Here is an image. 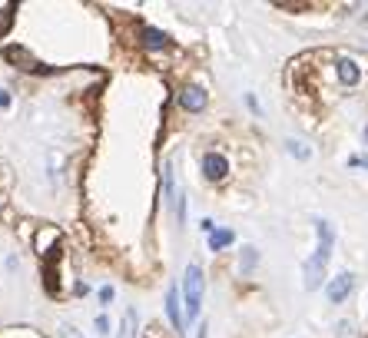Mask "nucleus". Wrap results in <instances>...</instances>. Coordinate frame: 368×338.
<instances>
[{"label":"nucleus","instance_id":"obj_1","mask_svg":"<svg viewBox=\"0 0 368 338\" xmlns=\"http://www.w3.org/2000/svg\"><path fill=\"white\" fill-rule=\"evenodd\" d=\"M315 232H319V249L315 256L306 262V289H319L325 278V265H328V256H332V242H335V232H332V222L325 219H315Z\"/></svg>","mask_w":368,"mask_h":338},{"label":"nucleus","instance_id":"obj_2","mask_svg":"<svg viewBox=\"0 0 368 338\" xmlns=\"http://www.w3.org/2000/svg\"><path fill=\"white\" fill-rule=\"evenodd\" d=\"M202 292H206V282H202V269L200 265H189L183 278V299H186V319L193 322L200 315L202 305Z\"/></svg>","mask_w":368,"mask_h":338},{"label":"nucleus","instance_id":"obj_3","mask_svg":"<svg viewBox=\"0 0 368 338\" xmlns=\"http://www.w3.org/2000/svg\"><path fill=\"white\" fill-rule=\"evenodd\" d=\"M33 249H37V256L40 259H50V256H57L60 252V232L53 229V226H44V229L37 232V239H33Z\"/></svg>","mask_w":368,"mask_h":338},{"label":"nucleus","instance_id":"obj_4","mask_svg":"<svg viewBox=\"0 0 368 338\" xmlns=\"http://www.w3.org/2000/svg\"><path fill=\"white\" fill-rule=\"evenodd\" d=\"M202 176H206L209 183H222V179L229 176V159L219 153H206L202 156Z\"/></svg>","mask_w":368,"mask_h":338},{"label":"nucleus","instance_id":"obj_5","mask_svg":"<svg viewBox=\"0 0 368 338\" xmlns=\"http://www.w3.org/2000/svg\"><path fill=\"white\" fill-rule=\"evenodd\" d=\"M176 100H179V107H183L186 113H202V109H206V103H209L206 90H202V87H193V83H189V87H183Z\"/></svg>","mask_w":368,"mask_h":338},{"label":"nucleus","instance_id":"obj_6","mask_svg":"<svg viewBox=\"0 0 368 338\" xmlns=\"http://www.w3.org/2000/svg\"><path fill=\"white\" fill-rule=\"evenodd\" d=\"M355 289V276L352 272H342V276H335L332 282H328V289H325V295H328V302H345L349 299V292Z\"/></svg>","mask_w":368,"mask_h":338},{"label":"nucleus","instance_id":"obj_7","mask_svg":"<svg viewBox=\"0 0 368 338\" xmlns=\"http://www.w3.org/2000/svg\"><path fill=\"white\" fill-rule=\"evenodd\" d=\"M137 37H139V46H143V50H153V53L156 50H169V44H173L166 33L156 30V27H139Z\"/></svg>","mask_w":368,"mask_h":338},{"label":"nucleus","instance_id":"obj_8","mask_svg":"<svg viewBox=\"0 0 368 338\" xmlns=\"http://www.w3.org/2000/svg\"><path fill=\"white\" fill-rule=\"evenodd\" d=\"M335 77L342 87H355L358 80H362V66L355 60H349V57H338L335 60Z\"/></svg>","mask_w":368,"mask_h":338},{"label":"nucleus","instance_id":"obj_9","mask_svg":"<svg viewBox=\"0 0 368 338\" xmlns=\"http://www.w3.org/2000/svg\"><path fill=\"white\" fill-rule=\"evenodd\" d=\"M179 305H183V302H179V289H176V285H169V289H166V315H169V322H173L176 332L186 325V315H183V308H179Z\"/></svg>","mask_w":368,"mask_h":338},{"label":"nucleus","instance_id":"obj_10","mask_svg":"<svg viewBox=\"0 0 368 338\" xmlns=\"http://www.w3.org/2000/svg\"><path fill=\"white\" fill-rule=\"evenodd\" d=\"M3 57H7L10 63H24V70H30V73H44V66L33 60L24 46H7V50H3Z\"/></svg>","mask_w":368,"mask_h":338},{"label":"nucleus","instance_id":"obj_11","mask_svg":"<svg viewBox=\"0 0 368 338\" xmlns=\"http://www.w3.org/2000/svg\"><path fill=\"white\" fill-rule=\"evenodd\" d=\"M232 239H236V235H232V229H216L213 235H209V249H213V252H219V249L232 246Z\"/></svg>","mask_w":368,"mask_h":338},{"label":"nucleus","instance_id":"obj_12","mask_svg":"<svg viewBox=\"0 0 368 338\" xmlns=\"http://www.w3.org/2000/svg\"><path fill=\"white\" fill-rule=\"evenodd\" d=\"M133 325H137V312H133V308H126V319H123L120 338H133Z\"/></svg>","mask_w":368,"mask_h":338},{"label":"nucleus","instance_id":"obj_13","mask_svg":"<svg viewBox=\"0 0 368 338\" xmlns=\"http://www.w3.org/2000/svg\"><path fill=\"white\" fill-rule=\"evenodd\" d=\"M286 146H289V153L295 156V159H308V146H306V143H299V139H289Z\"/></svg>","mask_w":368,"mask_h":338},{"label":"nucleus","instance_id":"obj_14","mask_svg":"<svg viewBox=\"0 0 368 338\" xmlns=\"http://www.w3.org/2000/svg\"><path fill=\"white\" fill-rule=\"evenodd\" d=\"M256 262H259V256H256V249H252V246H249V249H243V272H249V269H252Z\"/></svg>","mask_w":368,"mask_h":338},{"label":"nucleus","instance_id":"obj_15","mask_svg":"<svg viewBox=\"0 0 368 338\" xmlns=\"http://www.w3.org/2000/svg\"><path fill=\"white\" fill-rule=\"evenodd\" d=\"M57 332H60V338H83V335L77 332V328H73V325H60Z\"/></svg>","mask_w":368,"mask_h":338},{"label":"nucleus","instance_id":"obj_16","mask_svg":"<svg viewBox=\"0 0 368 338\" xmlns=\"http://www.w3.org/2000/svg\"><path fill=\"white\" fill-rule=\"evenodd\" d=\"M109 328V322H107V315H96V335H103Z\"/></svg>","mask_w":368,"mask_h":338},{"label":"nucleus","instance_id":"obj_17","mask_svg":"<svg viewBox=\"0 0 368 338\" xmlns=\"http://www.w3.org/2000/svg\"><path fill=\"white\" fill-rule=\"evenodd\" d=\"M100 302H113V289H109V285L100 289Z\"/></svg>","mask_w":368,"mask_h":338},{"label":"nucleus","instance_id":"obj_18","mask_svg":"<svg viewBox=\"0 0 368 338\" xmlns=\"http://www.w3.org/2000/svg\"><path fill=\"white\" fill-rule=\"evenodd\" d=\"M0 107H10V93L0 90Z\"/></svg>","mask_w":368,"mask_h":338},{"label":"nucleus","instance_id":"obj_19","mask_svg":"<svg viewBox=\"0 0 368 338\" xmlns=\"http://www.w3.org/2000/svg\"><path fill=\"white\" fill-rule=\"evenodd\" d=\"M365 139H368V130H365Z\"/></svg>","mask_w":368,"mask_h":338}]
</instances>
